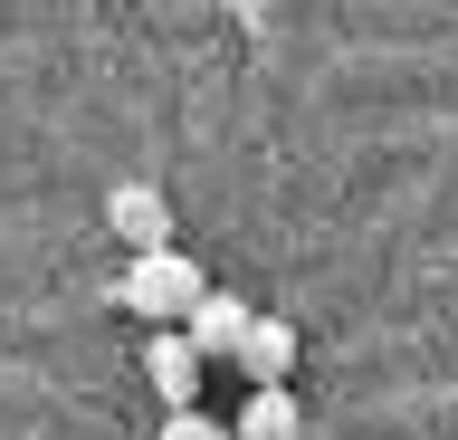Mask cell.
Masks as SVG:
<instances>
[{
	"label": "cell",
	"instance_id": "1",
	"mask_svg": "<svg viewBox=\"0 0 458 440\" xmlns=\"http://www.w3.org/2000/svg\"><path fill=\"white\" fill-rule=\"evenodd\" d=\"M210 297V278H200L182 249H134V268H124V306L134 316H153V325H182Z\"/></svg>",
	"mask_w": 458,
	"mask_h": 440
},
{
	"label": "cell",
	"instance_id": "2",
	"mask_svg": "<svg viewBox=\"0 0 458 440\" xmlns=\"http://www.w3.org/2000/svg\"><path fill=\"white\" fill-rule=\"evenodd\" d=\"M143 374H153L163 411H191V402H200V374H210V354H200L182 325H153V345H143Z\"/></svg>",
	"mask_w": 458,
	"mask_h": 440
},
{
	"label": "cell",
	"instance_id": "3",
	"mask_svg": "<svg viewBox=\"0 0 458 440\" xmlns=\"http://www.w3.org/2000/svg\"><path fill=\"white\" fill-rule=\"evenodd\" d=\"M249 325H258V306H249V297H220V288H210V297L191 306V316H182V335H191V345L210 354V364H239Z\"/></svg>",
	"mask_w": 458,
	"mask_h": 440
},
{
	"label": "cell",
	"instance_id": "4",
	"mask_svg": "<svg viewBox=\"0 0 458 440\" xmlns=\"http://www.w3.org/2000/svg\"><path fill=\"white\" fill-rule=\"evenodd\" d=\"M106 220H114V239H134V249H172V211H163L153 182H114Z\"/></svg>",
	"mask_w": 458,
	"mask_h": 440
},
{
	"label": "cell",
	"instance_id": "5",
	"mask_svg": "<svg viewBox=\"0 0 458 440\" xmlns=\"http://www.w3.org/2000/svg\"><path fill=\"white\" fill-rule=\"evenodd\" d=\"M229 431H239V440H296V431H306V402H296L286 383H249V402H239Z\"/></svg>",
	"mask_w": 458,
	"mask_h": 440
},
{
	"label": "cell",
	"instance_id": "6",
	"mask_svg": "<svg viewBox=\"0 0 458 440\" xmlns=\"http://www.w3.org/2000/svg\"><path fill=\"white\" fill-rule=\"evenodd\" d=\"M286 364H296V325H286V316H258L249 345H239V374H249V383H286Z\"/></svg>",
	"mask_w": 458,
	"mask_h": 440
},
{
	"label": "cell",
	"instance_id": "7",
	"mask_svg": "<svg viewBox=\"0 0 458 440\" xmlns=\"http://www.w3.org/2000/svg\"><path fill=\"white\" fill-rule=\"evenodd\" d=\"M153 440H239V431H229V421H210V411H163V431H153Z\"/></svg>",
	"mask_w": 458,
	"mask_h": 440
}]
</instances>
